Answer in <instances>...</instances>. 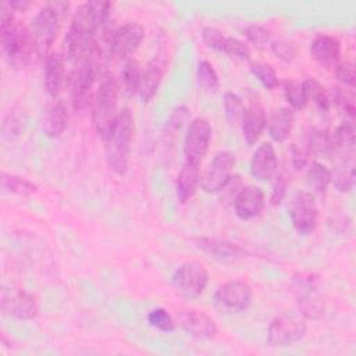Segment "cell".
Segmentation results:
<instances>
[{"label": "cell", "mask_w": 356, "mask_h": 356, "mask_svg": "<svg viewBox=\"0 0 356 356\" xmlns=\"http://www.w3.org/2000/svg\"><path fill=\"white\" fill-rule=\"evenodd\" d=\"M252 74L259 79V82L268 90H273L278 85V76L275 70L266 63H250Z\"/></svg>", "instance_id": "36"}, {"label": "cell", "mask_w": 356, "mask_h": 356, "mask_svg": "<svg viewBox=\"0 0 356 356\" xmlns=\"http://www.w3.org/2000/svg\"><path fill=\"white\" fill-rule=\"evenodd\" d=\"M171 281L178 295L195 300L202 296L209 284V271L199 261H185L174 271Z\"/></svg>", "instance_id": "6"}, {"label": "cell", "mask_w": 356, "mask_h": 356, "mask_svg": "<svg viewBox=\"0 0 356 356\" xmlns=\"http://www.w3.org/2000/svg\"><path fill=\"white\" fill-rule=\"evenodd\" d=\"M245 185L242 184V179L239 175H232L229 178V181L225 184V186L218 192L221 193V197L224 202H232L236 197V195L239 193V191L243 188Z\"/></svg>", "instance_id": "45"}, {"label": "cell", "mask_w": 356, "mask_h": 356, "mask_svg": "<svg viewBox=\"0 0 356 356\" xmlns=\"http://www.w3.org/2000/svg\"><path fill=\"white\" fill-rule=\"evenodd\" d=\"M243 36L256 46H263L271 42V33L261 25H249L243 29Z\"/></svg>", "instance_id": "43"}, {"label": "cell", "mask_w": 356, "mask_h": 356, "mask_svg": "<svg viewBox=\"0 0 356 356\" xmlns=\"http://www.w3.org/2000/svg\"><path fill=\"white\" fill-rule=\"evenodd\" d=\"M200 184L199 164L186 161L184 163L177 181H175V195L179 203H186L196 193L197 186Z\"/></svg>", "instance_id": "24"}, {"label": "cell", "mask_w": 356, "mask_h": 356, "mask_svg": "<svg viewBox=\"0 0 356 356\" xmlns=\"http://www.w3.org/2000/svg\"><path fill=\"white\" fill-rule=\"evenodd\" d=\"M1 309L6 314L17 320H32L39 314L36 298L25 291L3 292Z\"/></svg>", "instance_id": "16"}, {"label": "cell", "mask_w": 356, "mask_h": 356, "mask_svg": "<svg viewBox=\"0 0 356 356\" xmlns=\"http://www.w3.org/2000/svg\"><path fill=\"white\" fill-rule=\"evenodd\" d=\"M197 81L200 86L209 92H217L220 88L218 75L207 60H202L197 64Z\"/></svg>", "instance_id": "35"}, {"label": "cell", "mask_w": 356, "mask_h": 356, "mask_svg": "<svg viewBox=\"0 0 356 356\" xmlns=\"http://www.w3.org/2000/svg\"><path fill=\"white\" fill-rule=\"evenodd\" d=\"M235 157L231 152L222 150L214 154L204 174L200 177V186L207 193H218L232 177Z\"/></svg>", "instance_id": "13"}, {"label": "cell", "mask_w": 356, "mask_h": 356, "mask_svg": "<svg viewBox=\"0 0 356 356\" xmlns=\"http://www.w3.org/2000/svg\"><path fill=\"white\" fill-rule=\"evenodd\" d=\"M134 131L135 125L132 113L128 107H124L118 111L115 122L104 139L107 165L113 172L118 175L125 174L128 168Z\"/></svg>", "instance_id": "2"}, {"label": "cell", "mask_w": 356, "mask_h": 356, "mask_svg": "<svg viewBox=\"0 0 356 356\" xmlns=\"http://www.w3.org/2000/svg\"><path fill=\"white\" fill-rule=\"evenodd\" d=\"M65 60L61 54L50 53L46 57L43 86L49 96L57 97L65 85Z\"/></svg>", "instance_id": "22"}, {"label": "cell", "mask_w": 356, "mask_h": 356, "mask_svg": "<svg viewBox=\"0 0 356 356\" xmlns=\"http://www.w3.org/2000/svg\"><path fill=\"white\" fill-rule=\"evenodd\" d=\"M309 149L307 146H299V145H292L291 147V160L292 165L295 170H303L307 163H309Z\"/></svg>", "instance_id": "47"}, {"label": "cell", "mask_w": 356, "mask_h": 356, "mask_svg": "<svg viewBox=\"0 0 356 356\" xmlns=\"http://www.w3.org/2000/svg\"><path fill=\"white\" fill-rule=\"evenodd\" d=\"M222 51L235 60H242V61L250 60L249 47L242 40L232 36H227Z\"/></svg>", "instance_id": "41"}, {"label": "cell", "mask_w": 356, "mask_h": 356, "mask_svg": "<svg viewBox=\"0 0 356 356\" xmlns=\"http://www.w3.org/2000/svg\"><path fill=\"white\" fill-rule=\"evenodd\" d=\"M245 104L243 100L234 92H227L224 95V111L227 121L229 122L231 127L236 128L242 124L243 115H245Z\"/></svg>", "instance_id": "32"}, {"label": "cell", "mask_w": 356, "mask_h": 356, "mask_svg": "<svg viewBox=\"0 0 356 356\" xmlns=\"http://www.w3.org/2000/svg\"><path fill=\"white\" fill-rule=\"evenodd\" d=\"M178 325L195 338L210 339L217 334L216 321L206 313L196 309H184L177 314Z\"/></svg>", "instance_id": "15"}, {"label": "cell", "mask_w": 356, "mask_h": 356, "mask_svg": "<svg viewBox=\"0 0 356 356\" xmlns=\"http://www.w3.org/2000/svg\"><path fill=\"white\" fill-rule=\"evenodd\" d=\"M1 188L6 192L17 195H31L36 191V185L22 177L3 172L1 174Z\"/></svg>", "instance_id": "34"}, {"label": "cell", "mask_w": 356, "mask_h": 356, "mask_svg": "<svg viewBox=\"0 0 356 356\" xmlns=\"http://www.w3.org/2000/svg\"><path fill=\"white\" fill-rule=\"evenodd\" d=\"M330 138L334 154L343 153L345 156H352L355 149V131L352 124L342 122L332 132H330Z\"/></svg>", "instance_id": "27"}, {"label": "cell", "mask_w": 356, "mask_h": 356, "mask_svg": "<svg viewBox=\"0 0 356 356\" xmlns=\"http://www.w3.org/2000/svg\"><path fill=\"white\" fill-rule=\"evenodd\" d=\"M267 125L266 111L261 102L257 97H252L242 120V134L248 146L254 145Z\"/></svg>", "instance_id": "18"}, {"label": "cell", "mask_w": 356, "mask_h": 356, "mask_svg": "<svg viewBox=\"0 0 356 356\" xmlns=\"http://www.w3.org/2000/svg\"><path fill=\"white\" fill-rule=\"evenodd\" d=\"M111 8L110 1H86L76 8L63 40L65 61L76 65L92 53L99 31L104 29L110 19Z\"/></svg>", "instance_id": "1"}, {"label": "cell", "mask_w": 356, "mask_h": 356, "mask_svg": "<svg viewBox=\"0 0 356 356\" xmlns=\"http://www.w3.org/2000/svg\"><path fill=\"white\" fill-rule=\"evenodd\" d=\"M330 102L332 100L338 108H341L345 114H348L350 118L355 117V100L353 96L349 95L346 90L335 86L331 89V93L328 95Z\"/></svg>", "instance_id": "40"}, {"label": "cell", "mask_w": 356, "mask_h": 356, "mask_svg": "<svg viewBox=\"0 0 356 356\" xmlns=\"http://www.w3.org/2000/svg\"><path fill=\"white\" fill-rule=\"evenodd\" d=\"M303 90H305V96L307 102H312L317 108H320L321 111H328L330 110V97L328 93L325 92V89L323 88V85L316 81L314 78H307L302 82Z\"/></svg>", "instance_id": "30"}, {"label": "cell", "mask_w": 356, "mask_h": 356, "mask_svg": "<svg viewBox=\"0 0 356 356\" xmlns=\"http://www.w3.org/2000/svg\"><path fill=\"white\" fill-rule=\"evenodd\" d=\"M232 204L236 216L241 220H252L264 209V192L256 185H246L239 191Z\"/></svg>", "instance_id": "17"}, {"label": "cell", "mask_w": 356, "mask_h": 356, "mask_svg": "<svg viewBox=\"0 0 356 356\" xmlns=\"http://www.w3.org/2000/svg\"><path fill=\"white\" fill-rule=\"evenodd\" d=\"M118 85L113 76H104L93 95L92 121L96 132L104 140L115 122Z\"/></svg>", "instance_id": "4"}, {"label": "cell", "mask_w": 356, "mask_h": 356, "mask_svg": "<svg viewBox=\"0 0 356 356\" xmlns=\"http://www.w3.org/2000/svg\"><path fill=\"white\" fill-rule=\"evenodd\" d=\"M291 291L296 299L299 313L305 318L318 320L324 314V298L320 291L318 278L314 274H296L291 281Z\"/></svg>", "instance_id": "5"}, {"label": "cell", "mask_w": 356, "mask_h": 356, "mask_svg": "<svg viewBox=\"0 0 356 356\" xmlns=\"http://www.w3.org/2000/svg\"><path fill=\"white\" fill-rule=\"evenodd\" d=\"M278 170V159L274 146L270 142L261 143L250 159V174L259 181L271 179Z\"/></svg>", "instance_id": "19"}, {"label": "cell", "mask_w": 356, "mask_h": 356, "mask_svg": "<svg viewBox=\"0 0 356 356\" xmlns=\"http://www.w3.org/2000/svg\"><path fill=\"white\" fill-rule=\"evenodd\" d=\"M96 67L92 54L79 61L71 75V103L75 111L88 108L92 99V86L96 76Z\"/></svg>", "instance_id": "10"}, {"label": "cell", "mask_w": 356, "mask_h": 356, "mask_svg": "<svg viewBox=\"0 0 356 356\" xmlns=\"http://www.w3.org/2000/svg\"><path fill=\"white\" fill-rule=\"evenodd\" d=\"M165 71V58L159 54L154 56L152 61H149V64L145 67V70H142V78H140V85H139V96L142 99V102H149L153 99V96L156 95L163 75Z\"/></svg>", "instance_id": "23"}, {"label": "cell", "mask_w": 356, "mask_h": 356, "mask_svg": "<svg viewBox=\"0 0 356 356\" xmlns=\"http://www.w3.org/2000/svg\"><path fill=\"white\" fill-rule=\"evenodd\" d=\"M293 128V113L288 107L275 108L268 120V135L277 142L282 143L288 139Z\"/></svg>", "instance_id": "26"}, {"label": "cell", "mask_w": 356, "mask_h": 356, "mask_svg": "<svg viewBox=\"0 0 356 356\" xmlns=\"http://www.w3.org/2000/svg\"><path fill=\"white\" fill-rule=\"evenodd\" d=\"M309 51L323 67H335L339 63L341 42L332 35H318L312 40Z\"/></svg>", "instance_id": "21"}, {"label": "cell", "mask_w": 356, "mask_h": 356, "mask_svg": "<svg viewBox=\"0 0 356 356\" xmlns=\"http://www.w3.org/2000/svg\"><path fill=\"white\" fill-rule=\"evenodd\" d=\"M147 321L152 327H154L160 331H164V332H171L175 328V323H174L171 314L163 307H157V309H153L152 312H149Z\"/></svg>", "instance_id": "38"}, {"label": "cell", "mask_w": 356, "mask_h": 356, "mask_svg": "<svg viewBox=\"0 0 356 356\" xmlns=\"http://www.w3.org/2000/svg\"><path fill=\"white\" fill-rule=\"evenodd\" d=\"M270 46H271L273 54L285 63H292L296 58L298 47L292 40L275 39L271 42Z\"/></svg>", "instance_id": "39"}, {"label": "cell", "mask_w": 356, "mask_h": 356, "mask_svg": "<svg viewBox=\"0 0 356 356\" xmlns=\"http://www.w3.org/2000/svg\"><path fill=\"white\" fill-rule=\"evenodd\" d=\"M189 114H191L189 108H186L184 106L177 107L172 111V114L170 115V120L167 121V129L170 132H175L177 129H179L184 125V122L189 118Z\"/></svg>", "instance_id": "48"}, {"label": "cell", "mask_w": 356, "mask_h": 356, "mask_svg": "<svg viewBox=\"0 0 356 356\" xmlns=\"http://www.w3.org/2000/svg\"><path fill=\"white\" fill-rule=\"evenodd\" d=\"M253 299L250 285L241 280H232L220 285L213 296L214 307L224 314H235L246 310Z\"/></svg>", "instance_id": "9"}, {"label": "cell", "mask_w": 356, "mask_h": 356, "mask_svg": "<svg viewBox=\"0 0 356 356\" xmlns=\"http://www.w3.org/2000/svg\"><path fill=\"white\" fill-rule=\"evenodd\" d=\"M305 317L299 313L284 312L275 316L267 330V342L270 346H289L299 342L306 334Z\"/></svg>", "instance_id": "8"}, {"label": "cell", "mask_w": 356, "mask_h": 356, "mask_svg": "<svg viewBox=\"0 0 356 356\" xmlns=\"http://www.w3.org/2000/svg\"><path fill=\"white\" fill-rule=\"evenodd\" d=\"M211 139L210 122L203 117L193 118L184 138V156L186 161L199 164L207 153Z\"/></svg>", "instance_id": "12"}, {"label": "cell", "mask_w": 356, "mask_h": 356, "mask_svg": "<svg viewBox=\"0 0 356 356\" xmlns=\"http://www.w3.org/2000/svg\"><path fill=\"white\" fill-rule=\"evenodd\" d=\"M202 40L204 42V44L207 47H210L213 50L222 51L227 36L220 29H217L214 26H206L202 31Z\"/></svg>", "instance_id": "42"}, {"label": "cell", "mask_w": 356, "mask_h": 356, "mask_svg": "<svg viewBox=\"0 0 356 356\" xmlns=\"http://www.w3.org/2000/svg\"><path fill=\"white\" fill-rule=\"evenodd\" d=\"M292 225L300 235H310L317 227V204L310 192H298L291 203L289 209Z\"/></svg>", "instance_id": "14"}, {"label": "cell", "mask_w": 356, "mask_h": 356, "mask_svg": "<svg viewBox=\"0 0 356 356\" xmlns=\"http://www.w3.org/2000/svg\"><path fill=\"white\" fill-rule=\"evenodd\" d=\"M331 182L339 192H349L355 185V164L350 157H345L342 163L337 165L334 172H331Z\"/></svg>", "instance_id": "28"}, {"label": "cell", "mask_w": 356, "mask_h": 356, "mask_svg": "<svg viewBox=\"0 0 356 356\" xmlns=\"http://www.w3.org/2000/svg\"><path fill=\"white\" fill-rule=\"evenodd\" d=\"M0 42L3 54L13 70L25 68L36 53L29 28L15 21L0 25Z\"/></svg>", "instance_id": "3"}, {"label": "cell", "mask_w": 356, "mask_h": 356, "mask_svg": "<svg viewBox=\"0 0 356 356\" xmlns=\"http://www.w3.org/2000/svg\"><path fill=\"white\" fill-rule=\"evenodd\" d=\"M60 28V14L49 4L39 10L32 18L29 25V33L33 40L36 54L47 57Z\"/></svg>", "instance_id": "7"}, {"label": "cell", "mask_w": 356, "mask_h": 356, "mask_svg": "<svg viewBox=\"0 0 356 356\" xmlns=\"http://www.w3.org/2000/svg\"><path fill=\"white\" fill-rule=\"evenodd\" d=\"M284 95L292 108L300 110L307 104L302 82H296L293 79L285 81L284 82Z\"/></svg>", "instance_id": "37"}, {"label": "cell", "mask_w": 356, "mask_h": 356, "mask_svg": "<svg viewBox=\"0 0 356 356\" xmlns=\"http://www.w3.org/2000/svg\"><path fill=\"white\" fill-rule=\"evenodd\" d=\"M331 170L323 163L313 161L307 168V182L318 193H324L331 184Z\"/></svg>", "instance_id": "31"}, {"label": "cell", "mask_w": 356, "mask_h": 356, "mask_svg": "<svg viewBox=\"0 0 356 356\" xmlns=\"http://www.w3.org/2000/svg\"><path fill=\"white\" fill-rule=\"evenodd\" d=\"M140 78H142V68L139 63L135 58H131V57L127 58L121 70V82H122L124 90L128 95L138 93Z\"/></svg>", "instance_id": "29"}, {"label": "cell", "mask_w": 356, "mask_h": 356, "mask_svg": "<svg viewBox=\"0 0 356 356\" xmlns=\"http://www.w3.org/2000/svg\"><path fill=\"white\" fill-rule=\"evenodd\" d=\"M195 245L199 250H202L207 256L217 260L232 261L246 256V250L242 249L239 245L228 241L217 239V238H207V236L195 238Z\"/></svg>", "instance_id": "20"}, {"label": "cell", "mask_w": 356, "mask_h": 356, "mask_svg": "<svg viewBox=\"0 0 356 356\" xmlns=\"http://www.w3.org/2000/svg\"><path fill=\"white\" fill-rule=\"evenodd\" d=\"M335 76L338 78L339 82L349 88H355L356 82V74H355V67L349 61H342L335 65Z\"/></svg>", "instance_id": "44"}, {"label": "cell", "mask_w": 356, "mask_h": 356, "mask_svg": "<svg viewBox=\"0 0 356 356\" xmlns=\"http://www.w3.org/2000/svg\"><path fill=\"white\" fill-rule=\"evenodd\" d=\"M14 11H25L29 7V1H10Z\"/></svg>", "instance_id": "49"}, {"label": "cell", "mask_w": 356, "mask_h": 356, "mask_svg": "<svg viewBox=\"0 0 356 356\" xmlns=\"http://www.w3.org/2000/svg\"><path fill=\"white\" fill-rule=\"evenodd\" d=\"M274 184H273V191H271V203L274 206L280 204L285 195H286V188H288V182H286V178L284 177V174H275L274 175Z\"/></svg>", "instance_id": "46"}, {"label": "cell", "mask_w": 356, "mask_h": 356, "mask_svg": "<svg viewBox=\"0 0 356 356\" xmlns=\"http://www.w3.org/2000/svg\"><path fill=\"white\" fill-rule=\"evenodd\" d=\"M307 149L313 154L330 157L334 154V149L331 145L330 132L325 129H313L309 135Z\"/></svg>", "instance_id": "33"}, {"label": "cell", "mask_w": 356, "mask_h": 356, "mask_svg": "<svg viewBox=\"0 0 356 356\" xmlns=\"http://www.w3.org/2000/svg\"><path fill=\"white\" fill-rule=\"evenodd\" d=\"M68 110L61 100H54L50 103L44 111L43 117V132L49 138L60 136L68 125Z\"/></svg>", "instance_id": "25"}, {"label": "cell", "mask_w": 356, "mask_h": 356, "mask_svg": "<svg viewBox=\"0 0 356 356\" xmlns=\"http://www.w3.org/2000/svg\"><path fill=\"white\" fill-rule=\"evenodd\" d=\"M145 36L143 26L136 21H129L110 32L108 53L110 57L127 60L139 47Z\"/></svg>", "instance_id": "11"}]
</instances>
